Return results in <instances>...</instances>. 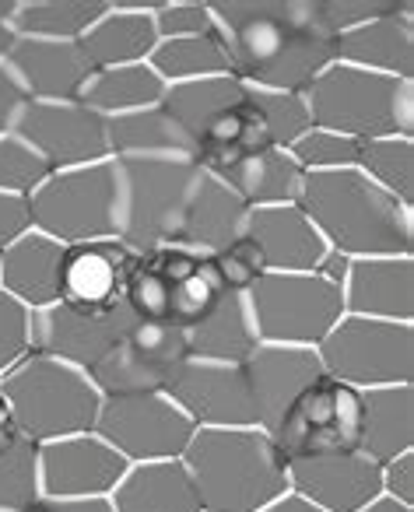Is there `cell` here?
I'll use <instances>...</instances> for the list:
<instances>
[{
	"instance_id": "obj_3",
	"label": "cell",
	"mask_w": 414,
	"mask_h": 512,
	"mask_svg": "<svg viewBox=\"0 0 414 512\" xmlns=\"http://www.w3.org/2000/svg\"><path fill=\"white\" fill-rule=\"evenodd\" d=\"M179 460L204 512H264L288 495V460L264 428H197Z\"/></svg>"
},
{
	"instance_id": "obj_47",
	"label": "cell",
	"mask_w": 414,
	"mask_h": 512,
	"mask_svg": "<svg viewBox=\"0 0 414 512\" xmlns=\"http://www.w3.org/2000/svg\"><path fill=\"white\" fill-rule=\"evenodd\" d=\"M25 232H32V211L29 197H18V193H0V253L18 242Z\"/></svg>"
},
{
	"instance_id": "obj_17",
	"label": "cell",
	"mask_w": 414,
	"mask_h": 512,
	"mask_svg": "<svg viewBox=\"0 0 414 512\" xmlns=\"http://www.w3.org/2000/svg\"><path fill=\"white\" fill-rule=\"evenodd\" d=\"M288 491L323 512H362L383 495L379 463L362 449H337L288 460Z\"/></svg>"
},
{
	"instance_id": "obj_6",
	"label": "cell",
	"mask_w": 414,
	"mask_h": 512,
	"mask_svg": "<svg viewBox=\"0 0 414 512\" xmlns=\"http://www.w3.org/2000/svg\"><path fill=\"white\" fill-rule=\"evenodd\" d=\"M113 165L116 239L134 256L172 246L200 165L190 158H120Z\"/></svg>"
},
{
	"instance_id": "obj_19",
	"label": "cell",
	"mask_w": 414,
	"mask_h": 512,
	"mask_svg": "<svg viewBox=\"0 0 414 512\" xmlns=\"http://www.w3.org/2000/svg\"><path fill=\"white\" fill-rule=\"evenodd\" d=\"M4 67L29 102H78L92 78L81 46L57 39L18 36Z\"/></svg>"
},
{
	"instance_id": "obj_43",
	"label": "cell",
	"mask_w": 414,
	"mask_h": 512,
	"mask_svg": "<svg viewBox=\"0 0 414 512\" xmlns=\"http://www.w3.org/2000/svg\"><path fill=\"white\" fill-rule=\"evenodd\" d=\"M151 22H155L158 43L215 32V15H211L207 0H162V8L151 15Z\"/></svg>"
},
{
	"instance_id": "obj_20",
	"label": "cell",
	"mask_w": 414,
	"mask_h": 512,
	"mask_svg": "<svg viewBox=\"0 0 414 512\" xmlns=\"http://www.w3.org/2000/svg\"><path fill=\"white\" fill-rule=\"evenodd\" d=\"M246 239L260 253L264 274H316L323 256L330 253L299 204L253 207Z\"/></svg>"
},
{
	"instance_id": "obj_28",
	"label": "cell",
	"mask_w": 414,
	"mask_h": 512,
	"mask_svg": "<svg viewBox=\"0 0 414 512\" xmlns=\"http://www.w3.org/2000/svg\"><path fill=\"white\" fill-rule=\"evenodd\" d=\"M109 502L113 512H204L183 460L130 463Z\"/></svg>"
},
{
	"instance_id": "obj_32",
	"label": "cell",
	"mask_w": 414,
	"mask_h": 512,
	"mask_svg": "<svg viewBox=\"0 0 414 512\" xmlns=\"http://www.w3.org/2000/svg\"><path fill=\"white\" fill-rule=\"evenodd\" d=\"M162 99H165V81L151 71V64H127V67L92 71V78H88L78 102H85L102 120H109V116L162 106Z\"/></svg>"
},
{
	"instance_id": "obj_30",
	"label": "cell",
	"mask_w": 414,
	"mask_h": 512,
	"mask_svg": "<svg viewBox=\"0 0 414 512\" xmlns=\"http://www.w3.org/2000/svg\"><path fill=\"white\" fill-rule=\"evenodd\" d=\"M78 46L92 71L148 64L158 46V32L151 15H134V11H120L109 4V11L78 39Z\"/></svg>"
},
{
	"instance_id": "obj_23",
	"label": "cell",
	"mask_w": 414,
	"mask_h": 512,
	"mask_svg": "<svg viewBox=\"0 0 414 512\" xmlns=\"http://www.w3.org/2000/svg\"><path fill=\"white\" fill-rule=\"evenodd\" d=\"M334 64H348L369 74L414 81V4L404 0L400 11L376 22L334 36Z\"/></svg>"
},
{
	"instance_id": "obj_22",
	"label": "cell",
	"mask_w": 414,
	"mask_h": 512,
	"mask_svg": "<svg viewBox=\"0 0 414 512\" xmlns=\"http://www.w3.org/2000/svg\"><path fill=\"white\" fill-rule=\"evenodd\" d=\"M250 211L229 186L218 176L200 169L197 183L190 190V200L183 207V221L172 246H183L197 256H218L222 249L236 246L246 235V221Z\"/></svg>"
},
{
	"instance_id": "obj_25",
	"label": "cell",
	"mask_w": 414,
	"mask_h": 512,
	"mask_svg": "<svg viewBox=\"0 0 414 512\" xmlns=\"http://www.w3.org/2000/svg\"><path fill=\"white\" fill-rule=\"evenodd\" d=\"M64 249L43 232H25L0 253V292L22 302L29 313L50 309L60 302V267Z\"/></svg>"
},
{
	"instance_id": "obj_50",
	"label": "cell",
	"mask_w": 414,
	"mask_h": 512,
	"mask_svg": "<svg viewBox=\"0 0 414 512\" xmlns=\"http://www.w3.org/2000/svg\"><path fill=\"white\" fill-rule=\"evenodd\" d=\"M348 256H341V253H334V249H330L327 256H323V264L316 267V274H320V278H327V281H334V285H344V274H348Z\"/></svg>"
},
{
	"instance_id": "obj_27",
	"label": "cell",
	"mask_w": 414,
	"mask_h": 512,
	"mask_svg": "<svg viewBox=\"0 0 414 512\" xmlns=\"http://www.w3.org/2000/svg\"><path fill=\"white\" fill-rule=\"evenodd\" d=\"M183 337L186 355L204 358V362L246 365L253 351L260 348L257 323H253L250 302L243 292H222L215 306L183 330Z\"/></svg>"
},
{
	"instance_id": "obj_40",
	"label": "cell",
	"mask_w": 414,
	"mask_h": 512,
	"mask_svg": "<svg viewBox=\"0 0 414 512\" xmlns=\"http://www.w3.org/2000/svg\"><path fill=\"white\" fill-rule=\"evenodd\" d=\"M50 165L15 134L0 137V193H18V197H32L39 186L50 179Z\"/></svg>"
},
{
	"instance_id": "obj_5",
	"label": "cell",
	"mask_w": 414,
	"mask_h": 512,
	"mask_svg": "<svg viewBox=\"0 0 414 512\" xmlns=\"http://www.w3.org/2000/svg\"><path fill=\"white\" fill-rule=\"evenodd\" d=\"M313 127L337 130L355 141L414 137V81L330 64L306 92Z\"/></svg>"
},
{
	"instance_id": "obj_53",
	"label": "cell",
	"mask_w": 414,
	"mask_h": 512,
	"mask_svg": "<svg viewBox=\"0 0 414 512\" xmlns=\"http://www.w3.org/2000/svg\"><path fill=\"white\" fill-rule=\"evenodd\" d=\"M362 512H414V505H404V502H393V498L379 495L376 502H369Z\"/></svg>"
},
{
	"instance_id": "obj_45",
	"label": "cell",
	"mask_w": 414,
	"mask_h": 512,
	"mask_svg": "<svg viewBox=\"0 0 414 512\" xmlns=\"http://www.w3.org/2000/svg\"><path fill=\"white\" fill-rule=\"evenodd\" d=\"M207 264H211V271H215L218 285L225 288V292H250L253 285H257V278L264 274V264H260V253L253 249V242L239 239L236 246L222 249L218 256H207Z\"/></svg>"
},
{
	"instance_id": "obj_4",
	"label": "cell",
	"mask_w": 414,
	"mask_h": 512,
	"mask_svg": "<svg viewBox=\"0 0 414 512\" xmlns=\"http://www.w3.org/2000/svg\"><path fill=\"white\" fill-rule=\"evenodd\" d=\"M0 393L15 414L18 432L29 435L32 442L92 432L102 407V393L95 390L88 372L39 351L25 355L0 379Z\"/></svg>"
},
{
	"instance_id": "obj_49",
	"label": "cell",
	"mask_w": 414,
	"mask_h": 512,
	"mask_svg": "<svg viewBox=\"0 0 414 512\" xmlns=\"http://www.w3.org/2000/svg\"><path fill=\"white\" fill-rule=\"evenodd\" d=\"M25 512H113L109 498H36Z\"/></svg>"
},
{
	"instance_id": "obj_7",
	"label": "cell",
	"mask_w": 414,
	"mask_h": 512,
	"mask_svg": "<svg viewBox=\"0 0 414 512\" xmlns=\"http://www.w3.org/2000/svg\"><path fill=\"white\" fill-rule=\"evenodd\" d=\"M260 344L320 348L344 316L341 285L320 274H260L246 292Z\"/></svg>"
},
{
	"instance_id": "obj_44",
	"label": "cell",
	"mask_w": 414,
	"mask_h": 512,
	"mask_svg": "<svg viewBox=\"0 0 414 512\" xmlns=\"http://www.w3.org/2000/svg\"><path fill=\"white\" fill-rule=\"evenodd\" d=\"M25 355H32V313L8 292H0V379Z\"/></svg>"
},
{
	"instance_id": "obj_31",
	"label": "cell",
	"mask_w": 414,
	"mask_h": 512,
	"mask_svg": "<svg viewBox=\"0 0 414 512\" xmlns=\"http://www.w3.org/2000/svg\"><path fill=\"white\" fill-rule=\"evenodd\" d=\"M109 158H190L197 162V151L183 137V130L169 120L162 106L137 109V113L109 116L106 120Z\"/></svg>"
},
{
	"instance_id": "obj_33",
	"label": "cell",
	"mask_w": 414,
	"mask_h": 512,
	"mask_svg": "<svg viewBox=\"0 0 414 512\" xmlns=\"http://www.w3.org/2000/svg\"><path fill=\"white\" fill-rule=\"evenodd\" d=\"M109 11V0H18L11 32L25 39L78 43Z\"/></svg>"
},
{
	"instance_id": "obj_26",
	"label": "cell",
	"mask_w": 414,
	"mask_h": 512,
	"mask_svg": "<svg viewBox=\"0 0 414 512\" xmlns=\"http://www.w3.org/2000/svg\"><path fill=\"white\" fill-rule=\"evenodd\" d=\"M211 176L222 179L246 207H274V204H295L299 200L306 172L292 158V151L257 148L222 162L218 169H211Z\"/></svg>"
},
{
	"instance_id": "obj_13",
	"label": "cell",
	"mask_w": 414,
	"mask_h": 512,
	"mask_svg": "<svg viewBox=\"0 0 414 512\" xmlns=\"http://www.w3.org/2000/svg\"><path fill=\"white\" fill-rule=\"evenodd\" d=\"M134 323L137 316L127 309V302L106 309L53 302L50 309L32 313V351L74 365L81 372H92L127 337Z\"/></svg>"
},
{
	"instance_id": "obj_35",
	"label": "cell",
	"mask_w": 414,
	"mask_h": 512,
	"mask_svg": "<svg viewBox=\"0 0 414 512\" xmlns=\"http://www.w3.org/2000/svg\"><path fill=\"white\" fill-rule=\"evenodd\" d=\"M253 127L264 148L288 151L306 130H313V116H309L306 95L295 92H267V88H250L246 95Z\"/></svg>"
},
{
	"instance_id": "obj_38",
	"label": "cell",
	"mask_w": 414,
	"mask_h": 512,
	"mask_svg": "<svg viewBox=\"0 0 414 512\" xmlns=\"http://www.w3.org/2000/svg\"><path fill=\"white\" fill-rule=\"evenodd\" d=\"M123 302L137 320H169L172 313V281L162 274L158 260L151 253H141L130 260Z\"/></svg>"
},
{
	"instance_id": "obj_41",
	"label": "cell",
	"mask_w": 414,
	"mask_h": 512,
	"mask_svg": "<svg viewBox=\"0 0 414 512\" xmlns=\"http://www.w3.org/2000/svg\"><path fill=\"white\" fill-rule=\"evenodd\" d=\"M225 288L218 285L215 271H211V264H200L197 271L190 274V278H183L179 285H172V313H169V323H176V327H190V323H197L200 316L207 313V309L215 306V299L222 295Z\"/></svg>"
},
{
	"instance_id": "obj_48",
	"label": "cell",
	"mask_w": 414,
	"mask_h": 512,
	"mask_svg": "<svg viewBox=\"0 0 414 512\" xmlns=\"http://www.w3.org/2000/svg\"><path fill=\"white\" fill-rule=\"evenodd\" d=\"M25 102H29V99L22 95V88L15 85V78L8 74V67L0 64V137L15 130L18 113H22Z\"/></svg>"
},
{
	"instance_id": "obj_54",
	"label": "cell",
	"mask_w": 414,
	"mask_h": 512,
	"mask_svg": "<svg viewBox=\"0 0 414 512\" xmlns=\"http://www.w3.org/2000/svg\"><path fill=\"white\" fill-rule=\"evenodd\" d=\"M15 32H11V25L8 22H0V64L8 60V53H11V46H15Z\"/></svg>"
},
{
	"instance_id": "obj_29",
	"label": "cell",
	"mask_w": 414,
	"mask_h": 512,
	"mask_svg": "<svg viewBox=\"0 0 414 512\" xmlns=\"http://www.w3.org/2000/svg\"><path fill=\"white\" fill-rule=\"evenodd\" d=\"M358 449L386 463L414 449V386H376L362 390L358 411Z\"/></svg>"
},
{
	"instance_id": "obj_34",
	"label": "cell",
	"mask_w": 414,
	"mask_h": 512,
	"mask_svg": "<svg viewBox=\"0 0 414 512\" xmlns=\"http://www.w3.org/2000/svg\"><path fill=\"white\" fill-rule=\"evenodd\" d=\"M151 71L169 85H186V81H204V78H222L232 74V60L225 50L222 36L215 32L207 36H186V39H162L155 53L148 57Z\"/></svg>"
},
{
	"instance_id": "obj_51",
	"label": "cell",
	"mask_w": 414,
	"mask_h": 512,
	"mask_svg": "<svg viewBox=\"0 0 414 512\" xmlns=\"http://www.w3.org/2000/svg\"><path fill=\"white\" fill-rule=\"evenodd\" d=\"M18 435L22 432H18V425H15V414H11L8 400H4V393H0V453H4Z\"/></svg>"
},
{
	"instance_id": "obj_18",
	"label": "cell",
	"mask_w": 414,
	"mask_h": 512,
	"mask_svg": "<svg viewBox=\"0 0 414 512\" xmlns=\"http://www.w3.org/2000/svg\"><path fill=\"white\" fill-rule=\"evenodd\" d=\"M243 369L253 407H257V428H264L267 435L281 425L295 400L323 376L313 348H285V344H260Z\"/></svg>"
},
{
	"instance_id": "obj_21",
	"label": "cell",
	"mask_w": 414,
	"mask_h": 512,
	"mask_svg": "<svg viewBox=\"0 0 414 512\" xmlns=\"http://www.w3.org/2000/svg\"><path fill=\"white\" fill-rule=\"evenodd\" d=\"M344 316L414 323V256H365L344 274Z\"/></svg>"
},
{
	"instance_id": "obj_24",
	"label": "cell",
	"mask_w": 414,
	"mask_h": 512,
	"mask_svg": "<svg viewBox=\"0 0 414 512\" xmlns=\"http://www.w3.org/2000/svg\"><path fill=\"white\" fill-rule=\"evenodd\" d=\"M130 260H134V253L120 239L67 246L64 267H60V302L85 309H106L123 302Z\"/></svg>"
},
{
	"instance_id": "obj_14",
	"label": "cell",
	"mask_w": 414,
	"mask_h": 512,
	"mask_svg": "<svg viewBox=\"0 0 414 512\" xmlns=\"http://www.w3.org/2000/svg\"><path fill=\"white\" fill-rule=\"evenodd\" d=\"M11 134L22 137L50 172L109 162L106 120L85 102H25Z\"/></svg>"
},
{
	"instance_id": "obj_15",
	"label": "cell",
	"mask_w": 414,
	"mask_h": 512,
	"mask_svg": "<svg viewBox=\"0 0 414 512\" xmlns=\"http://www.w3.org/2000/svg\"><path fill=\"white\" fill-rule=\"evenodd\" d=\"M165 397L193 421V428H257L243 365L186 358L165 386Z\"/></svg>"
},
{
	"instance_id": "obj_16",
	"label": "cell",
	"mask_w": 414,
	"mask_h": 512,
	"mask_svg": "<svg viewBox=\"0 0 414 512\" xmlns=\"http://www.w3.org/2000/svg\"><path fill=\"white\" fill-rule=\"evenodd\" d=\"M127 467L95 432L39 442V484L46 498H109Z\"/></svg>"
},
{
	"instance_id": "obj_11",
	"label": "cell",
	"mask_w": 414,
	"mask_h": 512,
	"mask_svg": "<svg viewBox=\"0 0 414 512\" xmlns=\"http://www.w3.org/2000/svg\"><path fill=\"white\" fill-rule=\"evenodd\" d=\"M183 327L169 320H137L120 344L88 372L95 390L106 397H134V393H165L169 379L186 362Z\"/></svg>"
},
{
	"instance_id": "obj_36",
	"label": "cell",
	"mask_w": 414,
	"mask_h": 512,
	"mask_svg": "<svg viewBox=\"0 0 414 512\" xmlns=\"http://www.w3.org/2000/svg\"><path fill=\"white\" fill-rule=\"evenodd\" d=\"M358 172L383 186L400 204L414 207V137H376L362 141Z\"/></svg>"
},
{
	"instance_id": "obj_1",
	"label": "cell",
	"mask_w": 414,
	"mask_h": 512,
	"mask_svg": "<svg viewBox=\"0 0 414 512\" xmlns=\"http://www.w3.org/2000/svg\"><path fill=\"white\" fill-rule=\"evenodd\" d=\"M232 74L250 88L306 95L334 64V36L313 0H207Z\"/></svg>"
},
{
	"instance_id": "obj_42",
	"label": "cell",
	"mask_w": 414,
	"mask_h": 512,
	"mask_svg": "<svg viewBox=\"0 0 414 512\" xmlns=\"http://www.w3.org/2000/svg\"><path fill=\"white\" fill-rule=\"evenodd\" d=\"M400 4L404 0H313L316 18L330 36H341V32L362 29L383 15H393V11H400Z\"/></svg>"
},
{
	"instance_id": "obj_8",
	"label": "cell",
	"mask_w": 414,
	"mask_h": 512,
	"mask_svg": "<svg viewBox=\"0 0 414 512\" xmlns=\"http://www.w3.org/2000/svg\"><path fill=\"white\" fill-rule=\"evenodd\" d=\"M323 372L351 390L414 386V323L341 316L316 348Z\"/></svg>"
},
{
	"instance_id": "obj_52",
	"label": "cell",
	"mask_w": 414,
	"mask_h": 512,
	"mask_svg": "<svg viewBox=\"0 0 414 512\" xmlns=\"http://www.w3.org/2000/svg\"><path fill=\"white\" fill-rule=\"evenodd\" d=\"M264 512H323V509H316V505H309L306 498H299V495H292V491H288V495H281L278 502L267 505Z\"/></svg>"
},
{
	"instance_id": "obj_37",
	"label": "cell",
	"mask_w": 414,
	"mask_h": 512,
	"mask_svg": "<svg viewBox=\"0 0 414 512\" xmlns=\"http://www.w3.org/2000/svg\"><path fill=\"white\" fill-rule=\"evenodd\" d=\"M36 498H43L39 484V442L18 435L0 453V512H25Z\"/></svg>"
},
{
	"instance_id": "obj_46",
	"label": "cell",
	"mask_w": 414,
	"mask_h": 512,
	"mask_svg": "<svg viewBox=\"0 0 414 512\" xmlns=\"http://www.w3.org/2000/svg\"><path fill=\"white\" fill-rule=\"evenodd\" d=\"M379 488L393 502L414 505V449L379 463Z\"/></svg>"
},
{
	"instance_id": "obj_12",
	"label": "cell",
	"mask_w": 414,
	"mask_h": 512,
	"mask_svg": "<svg viewBox=\"0 0 414 512\" xmlns=\"http://www.w3.org/2000/svg\"><path fill=\"white\" fill-rule=\"evenodd\" d=\"M358 411H362V393L323 372L281 418L271 439L278 442L285 460L358 449Z\"/></svg>"
},
{
	"instance_id": "obj_39",
	"label": "cell",
	"mask_w": 414,
	"mask_h": 512,
	"mask_svg": "<svg viewBox=\"0 0 414 512\" xmlns=\"http://www.w3.org/2000/svg\"><path fill=\"white\" fill-rule=\"evenodd\" d=\"M292 158L302 165V172H344V169H358L362 162V141L355 137H344L337 130H323L313 127L292 144Z\"/></svg>"
},
{
	"instance_id": "obj_2",
	"label": "cell",
	"mask_w": 414,
	"mask_h": 512,
	"mask_svg": "<svg viewBox=\"0 0 414 512\" xmlns=\"http://www.w3.org/2000/svg\"><path fill=\"white\" fill-rule=\"evenodd\" d=\"M295 204L327 249L348 260L414 256V207L400 204L358 169L309 172Z\"/></svg>"
},
{
	"instance_id": "obj_10",
	"label": "cell",
	"mask_w": 414,
	"mask_h": 512,
	"mask_svg": "<svg viewBox=\"0 0 414 512\" xmlns=\"http://www.w3.org/2000/svg\"><path fill=\"white\" fill-rule=\"evenodd\" d=\"M92 432L127 463H155L179 460L197 428L165 393H134L102 400Z\"/></svg>"
},
{
	"instance_id": "obj_9",
	"label": "cell",
	"mask_w": 414,
	"mask_h": 512,
	"mask_svg": "<svg viewBox=\"0 0 414 512\" xmlns=\"http://www.w3.org/2000/svg\"><path fill=\"white\" fill-rule=\"evenodd\" d=\"M32 232L50 235L60 246L116 239V165L95 162L53 172L29 197Z\"/></svg>"
}]
</instances>
